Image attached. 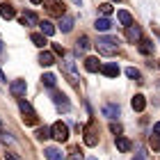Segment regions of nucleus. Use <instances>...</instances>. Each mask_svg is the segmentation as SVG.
<instances>
[{"mask_svg":"<svg viewBox=\"0 0 160 160\" xmlns=\"http://www.w3.org/2000/svg\"><path fill=\"white\" fill-rule=\"evenodd\" d=\"M43 156H46V160H64L62 151L57 147H46V149H43Z\"/></svg>","mask_w":160,"mask_h":160,"instance_id":"obj_14","label":"nucleus"},{"mask_svg":"<svg viewBox=\"0 0 160 160\" xmlns=\"http://www.w3.org/2000/svg\"><path fill=\"white\" fill-rule=\"evenodd\" d=\"M73 23H76L73 16H71V14H64V16L60 18V30L62 32H71L73 30Z\"/></svg>","mask_w":160,"mask_h":160,"instance_id":"obj_13","label":"nucleus"},{"mask_svg":"<svg viewBox=\"0 0 160 160\" xmlns=\"http://www.w3.org/2000/svg\"><path fill=\"white\" fill-rule=\"evenodd\" d=\"M39 28H41L43 37H53V34H55V25L50 23V21H39Z\"/></svg>","mask_w":160,"mask_h":160,"instance_id":"obj_18","label":"nucleus"},{"mask_svg":"<svg viewBox=\"0 0 160 160\" xmlns=\"http://www.w3.org/2000/svg\"><path fill=\"white\" fill-rule=\"evenodd\" d=\"M53 103L57 105V110H62V112H69V110H71V103H69V98L64 96L62 92H53Z\"/></svg>","mask_w":160,"mask_h":160,"instance_id":"obj_7","label":"nucleus"},{"mask_svg":"<svg viewBox=\"0 0 160 160\" xmlns=\"http://www.w3.org/2000/svg\"><path fill=\"white\" fill-rule=\"evenodd\" d=\"M110 130H112V133H114V135H117V137H119L123 128H121V123H110Z\"/></svg>","mask_w":160,"mask_h":160,"instance_id":"obj_32","label":"nucleus"},{"mask_svg":"<svg viewBox=\"0 0 160 160\" xmlns=\"http://www.w3.org/2000/svg\"><path fill=\"white\" fill-rule=\"evenodd\" d=\"M96 50H98L101 55H108V57L117 55V53H119V39H117V37H98Z\"/></svg>","mask_w":160,"mask_h":160,"instance_id":"obj_1","label":"nucleus"},{"mask_svg":"<svg viewBox=\"0 0 160 160\" xmlns=\"http://www.w3.org/2000/svg\"><path fill=\"white\" fill-rule=\"evenodd\" d=\"M5 160H21L16 153H5Z\"/></svg>","mask_w":160,"mask_h":160,"instance_id":"obj_34","label":"nucleus"},{"mask_svg":"<svg viewBox=\"0 0 160 160\" xmlns=\"http://www.w3.org/2000/svg\"><path fill=\"white\" fill-rule=\"evenodd\" d=\"M158 64H160V62H158Z\"/></svg>","mask_w":160,"mask_h":160,"instance_id":"obj_45","label":"nucleus"},{"mask_svg":"<svg viewBox=\"0 0 160 160\" xmlns=\"http://www.w3.org/2000/svg\"><path fill=\"white\" fill-rule=\"evenodd\" d=\"M85 69L89 71V73H96V71H101L98 57H87V60H85Z\"/></svg>","mask_w":160,"mask_h":160,"instance_id":"obj_16","label":"nucleus"},{"mask_svg":"<svg viewBox=\"0 0 160 160\" xmlns=\"http://www.w3.org/2000/svg\"><path fill=\"white\" fill-rule=\"evenodd\" d=\"M130 105H133L135 112H142L144 108H147V96H144V94H135L133 101H130Z\"/></svg>","mask_w":160,"mask_h":160,"instance_id":"obj_11","label":"nucleus"},{"mask_svg":"<svg viewBox=\"0 0 160 160\" xmlns=\"http://www.w3.org/2000/svg\"><path fill=\"white\" fill-rule=\"evenodd\" d=\"M126 76H128L130 80H137V82H142V73H140L135 67H128V69H126Z\"/></svg>","mask_w":160,"mask_h":160,"instance_id":"obj_26","label":"nucleus"},{"mask_svg":"<svg viewBox=\"0 0 160 160\" xmlns=\"http://www.w3.org/2000/svg\"><path fill=\"white\" fill-rule=\"evenodd\" d=\"M89 37H87V34H82V37H78V41H76V50L78 53H85V50H89Z\"/></svg>","mask_w":160,"mask_h":160,"instance_id":"obj_20","label":"nucleus"},{"mask_svg":"<svg viewBox=\"0 0 160 160\" xmlns=\"http://www.w3.org/2000/svg\"><path fill=\"white\" fill-rule=\"evenodd\" d=\"M64 69H67L69 73L73 76V82H76V78H78V76H76V64H73V57H71V55L67 57V60H64Z\"/></svg>","mask_w":160,"mask_h":160,"instance_id":"obj_25","label":"nucleus"},{"mask_svg":"<svg viewBox=\"0 0 160 160\" xmlns=\"http://www.w3.org/2000/svg\"><path fill=\"white\" fill-rule=\"evenodd\" d=\"M158 39H160V32H158Z\"/></svg>","mask_w":160,"mask_h":160,"instance_id":"obj_44","label":"nucleus"},{"mask_svg":"<svg viewBox=\"0 0 160 160\" xmlns=\"http://www.w3.org/2000/svg\"><path fill=\"white\" fill-rule=\"evenodd\" d=\"M149 144H151V149H156V151H160V135H151V140H149Z\"/></svg>","mask_w":160,"mask_h":160,"instance_id":"obj_31","label":"nucleus"},{"mask_svg":"<svg viewBox=\"0 0 160 160\" xmlns=\"http://www.w3.org/2000/svg\"><path fill=\"white\" fill-rule=\"evenodd\" d=\"M98 9H101V14L108 18V16L112 14V5H110V2H103V5H98Z\"/></svg>","mask_w":160,"mask_h":160,"instance_id":"obj_29","label":"nucleus"},{"mask_svg":"<svg viewBox=\"0 0 160 160\" xmlns=\"http://www.w3.org/2000/svg\"><path fill=\"white\" fill-rule=\"evenodd\" d=\"M41 82L53 89V87H55V76H53V73H43V76H41Z\"/></svg>","mask_w":160,"mask_h":160,"instance_id":"obj_28","label":"nucleus"},{"mask_svg":"<svg viewBox=\"0 0 160 160\" xmlns=\"http://www.w3.org/2000/svg\"><path fill=\"white\" fill-rule=\"evenodd\" d=\"M101 73H103V76H108V78H117L119 76V67H117V64H101Z\"/></svg>","mask_w":160,"mask_h":160,"instance_id":"obj_12","label":"nucleus"},{"mask_svg":"<svg viewBox=\"0 0 160 160\" xmlns=\"http://www.w3.org/2000/svg\"><path fill=\"white\" fill-rule=\"evenodd\" d=\"M30 41H32V43H34V46H37V48H43V46H46V43H48V39L43 37L41 32H32V34H30Z\"/></svg>","mask_w":160,"mask_h":160,"instance_id":"obj_21","label":"nucleus"},{"mask_svg":"<svg viewBox=\"0 0 160 160\" xmlns=\"http://www.w3.org/2000/svg\"><path fill=\"white\" fill-rule=\"evenodd\" d=\"M30 2H32V5H41V2H43V0H30Z\"/></svg>","mask_w":160,"mask_h":160,"instance_id":"obj_39","label":"nucleus"},{"mask_svg":"<svg viewBox=\"0 0 160 160\" xmlns=\"http://www.w3.org/2000/svg\"><path fill=\"white\" fill-rule=\"evenodd\" d=\"M117 18H119V23H121V25H126V28H128V25H133V16H130L126 9H119V12H117Z\"/></svg>","mask_w":160,"mask_h":160,"instance_id":"obj_23","label":"nucleus"},{"mask_svg":"<svg viewBox=\"0 0 160 160\" xmlns=\"http://www.w3.org/2000/svg\"><path fill=\"white\" fill-rule=\"evenodd\" d=\"M133 160H147V158H144V153H142V151H137V153H135V158Z\"/></svg>","mask_w":160,"mask_h":160,"instance_id":"obj_36","label":"nucleus"},{"mask_svg":"<svg viewBox=\"0 0 160 160\" xmlns=\"http://www.w3.org/2000/svg\"><path fill=\"white\" fill-rule=\"evenodd\" d=\"M101 112H103V117H108V119H117L119 117V105L117 103H105L101 108Z\"/></svg>","mask_w":160,"mask_h":160,"instance_id":"obj_10","label":"nucleus"},{"mask_svg":"<svg viewBox=\"0 0 160 160\" xmlns=\"http://www.w3.org/2000/svg\"><path fill=\"white\" fill-rule=\"evenodd\" d=\"M126 39L130 41V43H140V39H142V28L140 25H128L126 28Z\"/></svg>","mask_w":160,"mask_h":160,"instance_id":"obj_8","label":"nucleus"},{"mask_svg":"<svg viewBox=\"0 0 160 160\" xmlns=\"http://www.w3.org/2000/svg\"><path fill=\"white\" fill-rule=\"evenodd\" d=\"M25 92H28V82L25 80H14V82L9 85V94L14 98H23Z\"/></svg>","mask_w":160,"mask_h":160,"instance_id":"obj_6","label":"nucleus"},{"mask_svg":"<svg viewBox=\"0 0 160 160\" xmlns=\"http://www.w3.org/2000/svg\"><path fill=\"white\" fill-rule=\"evenodd\" d=\"M87 160H96V158H87Z\"/></svg>","mask_w":160,"mask_h":160,"instance_id":"obj_42","label":"nucleus"},{"mask_svg":"<svg viewBox=\"0 0 160 160\" xmlns=\"http://www.w3.org/2000/svg\"><path fill=\"white\" fill-rule=\"evenodd\" d=\"M0 16L9 21V18H14V16H16V9H14L12 5H7V2H0Z\"/></svg>","mask_w":160,"mask_h":160,"instance_id":"obj_15","label":"nucleus"},{"mask_svg":"<svg viewBox=\"0 0 160 160\" xmlns=\"http://www.w3.org/2000/svg\"><path fill=\"white\" fill-rule=\"evenodd\" d=\"M112 2H119V0H112Z\"/></svg>","mask_w":160,"mask_h":160,"instance_id":"obj_43","label":"nucleus"},{"mask_svg":"<svg viewBox=\"0 0 160 160\" xmlns=\"http://www.w3.org/2000/svg\"><path fill=\"white\" fill-rule=\"evenodd\" d=\"M94 28H96L98 32H108L112 28V21L110 18H105V16H101V18H96V23H94Z\"/></svg>","mask_w":160,"mask_h":160,"instance_id":"obj_17","label":"nucleus"},{"mask_svg":"<svg viewBox=\"0 0 160 160\" xmlns=\"http://www.w3.org/2000/svg\"><path fill=\"white\" fill-rule=\"evenodd\" d=\"M0 80H2V82H7V78H5V73H2V69H0Z\"/></svg>","mask_w":160,"mask_h":160,"instance_id":"obj_38","label":"nucleus"},{"mask_svg":"<svg viewBox=\"0 0 160 160\" xmlns=\"http://www.w3.org/2000/svg\"><path fill=\"white\" fill-rule=\"evenodd\" d=\"M50 137H55L57 142H67L69 140V126L64 121H55L50 126Z\"/></svg>","mask_w":160,"mask_h":160,"instance_id":"obj_4","label":"nucleus"},{"mask_svg":"<svg viewBox=\"0 0 160 160\" xmlns=\"http://www.w3.org/2000/svg\"><path fill=\"white\" fill-rule=\"evenodd\" d=\"M114 142H117V149L123 151V153H126V151H130V147H133V144H130V140H128V137H123V135H119Z\"/></svg>","mask_w":160,"mask_h":160,"instance_id":"obj_24","label":"nucleus"},{"mask_svg":"<svg viewBox=\"0 0 160 160\" xmlns=\"http://www.w3.org/2000/svg\"><path fill=\"white\" fill-rule=\"evenodd\" d=\"M50 46H53V55H64V48L60 43H50Z\"/></svg>","mask_w":160,"mask_h":160,"instance_id":"obj_33","label":"nucleus"},{"mask_svg":"<svg viewBox=\"0 0 160 160\" xmlns=\"http://www.w3.org/2000/svg\"><path fill=\"white\" fill-rule=\"evenodd\" d=\"M39 64H41V67H53V64H55V55L48 53V50H43V53L39 55Z\"/></svg>","mask_w":160,"mask_h":160,"instance_id":"obj_19","label":"nucleus"},{"mask_svg":"<svg viewBox=\"0 0 160 160\" xmlns=\"http://www.w3.org/2000/svg\"><path fill=\"white\" fill-rule=\"evenodd\" d=\"M18 108H21V112H23V123L34 126V123H37V112L32 110V105L28 103L25 98H18Z\"/></svg>","mask_w":160,"mask_h":160,"instance_id":"obj_3","label":"nucleus"},{"mask_svg":"<svg viewBox=\"0 0 160 160\" xmlns=\"http://www.w3.org/2000/svg\"><path fill=\"white\" fill-rule=\"evenodd\" d=\"M34 135H37V140H48V137H50V128L48 126H43V128H37V133H34Z\"/></svg>","mask_w":160,"mask_h":160,"instance_id":"obj_27","label":"nucleus"},{"mask_svg":"<svg viewBox=\"0 0 160 160\" xmlns=\"http://www.w3.org/2000/svg\"><path fill=\"white\" fill-rule=\"evenodd\" d=\"M0 53H2V41H0Z\"/></svg>","mask_w":160,"mask_h":160,"instance_id":"obj_41","label":"nucleus"},{"mask_svg":"<svg viewBox=\"0 0 160 160\" xmlns=\"http://www.w3.org/2000/svg\"><path fill=\"white\" fill-rule=\"evenodd\" d=\"M0 135H2V121H0Z\"/></svg>","mask_w":160,"mask_h":160,"instance_id":"obj_40","label":"nucleus"},{"mask_svg":"<svg viewBox=\"0 0 160 160\" xmlns=\"http://www.w3.org/2000/svg\"><path fill=\"white\" fill-rule=\"evenodd\" d=\"M43 7H46L53 16H60V18L67 14V7H64L62 0H43Z\"/></svg>","mask_w":160,"mask_h":160,"instance_id":"obj_5","label":"nucleus"},{"mask_svg":"<svg viewBox=\"0 0 160 160\" xmlns=\"http://www.w3.org/2000/svg\"><path fill=\"white\" fill-rule=\"evenodd\" d=\"M82 135H85V144L87 147H96L98 144V128H96V121L94 119L82 128Z\"/></svg>","mask_w":160,"mask_h":160,"instance_id":"obj_2","label":"nucleus"},{"mask_svg":"<svg viewBox=\"0 0 160 160\" xmlns=\"http://www.w3.org/2000/svg\"><path fill=\"white\" fill-rule=\"evenodd\" d=\"M18 21H21V25H28V28L30 25H39V16L34 12H23Z\"/></svg>","mask_w":160,"mask_h":160,"instance_id":"obj_9","label":"nucleus"},{"mask_svg":"<svg viewBox=\"0 0 160 160\" xmlns=\"http://www.w3.org/2000/svg\"><path fill=\"white\" fill-rule=\"evenodd\" d=\"M153 135H160V121H158L156 126H153Z\"/></svg>","mask_w":160,"mask_h":160,"instance_id":"obj_37","label":"nucleus"},{"mask_svg":"<svg viewBox=\"0 0 160 160\" xmlns=\"http://www.w3.org/2000/svg\"><path fill=\"white\" fill-rule=\"evenodd\" d=\"M137 48H140V53H142V55H151V53H153V41L140 39V43H137Z\"/></svg>","mask_w":160,"mask_h":160,"instance_id":"obj_22","label":"nucleus"},{"mask_svg":"<svg viewBox=\"0 0 160 160\" xmlns=\"http://www.w3.org/2000/svg\"><path fill=\"white\" fill-rule=\"evenodd\" d=\"M71 160H82V151H80V147H73L71 149V156H69Z\"/></svg>","mask_w":160,"mask_h":160,"instance_id":"obj_30","label":"nucleus"},{"mask_svg":"<svg viewBox=\"0 0 160 160\" xmlns=\"http://www.w3.org/2000/svg\"><path fill=\"white\" fill-rule=\"evenodd\" d=\"M0 140H2L5 144H9V142H12V137H9V135H5V133H2V135H0Z\"/></svg>","mask_w":160,"mask_h":160,"instance_id":"obj_35","label":"nucleus"}]
</instances>
